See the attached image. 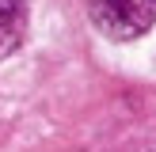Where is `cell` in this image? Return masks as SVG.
I'll list each match as a JSON object with an SVG mask.
<instances>
[{"label":"cell","mask_w":156,"mask_h":152,"mask_svg":"<svg viewBox=\"0 0 156 152\" xmlns=\"http://www.w3.org/2000/svg\"><path fill=\"white\" fill-rule=\"evenodd\" d=\"M84 8L91 27L114 42L141 38L156 23V0H84Z\"/></svg>","instance_id":"6da1fadb"},{"label":"cell","mask_w":156,"mask_h":152,"mask_svg":"<svg viewBox=\"0 0 156 152\" xmlns=\"http://www.w3.org/2000/svg\"><path fill=\"white\" fill-rule=\"evenodd\" d=\"M27 34V0H0V57L12 53Z\"/></svg>","instance_id":"7a4b0ae2"}]
</instances>
